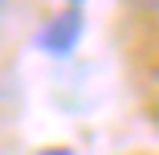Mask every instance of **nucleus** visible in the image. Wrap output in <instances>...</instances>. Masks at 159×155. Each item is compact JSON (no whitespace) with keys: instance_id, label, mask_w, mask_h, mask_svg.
<instances>
[{"instance_id":"obj_1","label":"nucleus","mask_w":159,"mask_h":155,"mask_svg":"<svg viewBox=\"0 0 159 155\" xmlns=\"http://www.w3.org/2000/svg\"><path fill=\"white\" fill-rule=\"evenodd\" d=\"M82 25H86V16H82V4H70L66 12H57L45 29H41V37H37V45L45 49V53H74V45L82 41Z\"/></svg>"},{"instance_id":"obj_3","label":"nucleus","mask_w":159,"mask_h":155,"mask_svg":"<svg viewBox=\"0 0 159 155\" xmlns=\"http://www.w3.org/2000/svg\"><path fill=\"white\" fill-rule=\"evenodd\" d=\"M0 8H4V4H0Z\"/></svg>"},{"instance_id":"obj_2","label":"nucleus","mask_w":159,"mask_h":155,"mask_svg":"<svg viewBox=\"0 0 159 155\" xmlns=\"http://www.w3.org/2000/svg\"><path fill=\"white\" fill-rule=\"evenodd\" d=\"M41 155H74L70 147H49V151H41Z\"/></svg>"}]
</instances>
